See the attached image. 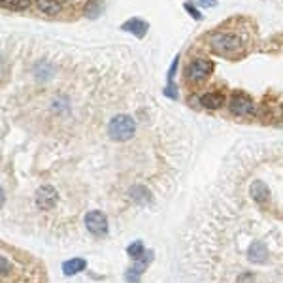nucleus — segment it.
Listing matches in <instances>:
<instances>
[{
	"instance_id": "obj_3",
	"label": "nucleus",
	"mask_w": 283,
	"mask_h": 283,
	"mask_svg": "<svg viewBox=\"0 0 283 283\" xmlns=\"http://www.w3.org/2000/svg\"><path fill=\"white\" fill-rule=\"evenodd\" d=\"M214 72V62L208 59H193L187 68H185V78L193 83H200V81L208 80Z\"/></svg>"
},
{
	"instance_id": "obj_9",
	"label": "nucleus",
	"mask_w": 283,
	"mask_h": 283,
	"mask_svg": "<svg viewBox=\"0 0 283 283\" xmlns=\"http://www.w3.org/2000/svg\"><path fill=\"white\" fill-rule=\"evenodd\" d=\"M125 32H130V34H134V36L138 38H144L146 36V32H148L149 25L144 21V19H138V17H132L129 19L127 23H123V27H121Z\"/></svg>"
},
{
	"instance_id": "obj_18",
	"label": "nucleus",
	"mask_w": 283,
	"mask_h": 283,
	"mask_svg": "<svg viewBox=\"0 0 283 283\" xmlns=\"http://www.w3.org/2000/svg\"><path fill=\"white\" fill-rule=\"evenodd\" d=\"M200 4H202V6H216L217 2L216 0H200Z\"/></svg>"
},
{
	"instance_id": "obj_6",
	"label": "nucleus",
	"mask_w": 283,
	"mask_h": 283,
	"mask_svg": "<svg viewBox=\"0 0 283 283\" xmlns=\"http://www.w3.org/2000/svg\"><path fill=\"white\" fill-rule=\"evenodd\" d=\"M59 200V193L51 185H43L36 191V204L40 209H51Z\"/></svg>"
},
{
	"instance_id": "obj_14",
	"label": "nucleus",
	"mask_w": 283,
	"mask_h": 283,
	"mask_svg": "<svg viewBox=\"0 0 283 283\" xmlns=\"http://www.w3.org/2000/svg\"><path fill=\"white\" fill-rule=\"evenodd\" d=\"M129 195L134 198L136 202H140V204H146V202H149V200H151V195H149V191L146 189V187H142V185H138V187H132Z\"/></svg>"
},
{
	"instance_id": "obj_2",
	"label": "nucleus",
	"mask_w": 283,
	"mask_h": 283,
	"mask_svg": "<svg viewBox=\"0 0 283 283\" xmlns=\"http://www.w3.org/2000/svg\"><path fill=\"white\" fill-rule=\"evenodd\" d=\"M209 43H211V50L219 53V55H230V53H236L244 48V42L238 34L234 32H216L214 36L209 38Z\"/></svg>"
},
{
	"instance_id": "obj_8",
	"label": "nucleus",
	"mask_w": 283,
	"mask_h": 283,
	"mask_svg": "<svg viewBox=\"0 0 283 283\" xmlns=\"http://www.w3.org/2000/svg\"><path fill=\"white\" fill-rule=\"evenodd\" d=\"M247 258L251 263H257V265H263L268 261V247L263 244V242H253L249 249H247Z\"/></svg>"
},
{
	"instance_id": "obj_20",
	"label": "nucleus",
	"mask_w": 283,
	"mask_h": 283,
	"mask_svg": "<svg viewBox=\"0 0 283 283\" xmlns=\"http://www.w3.org/2000/svg\"><path fill=\"white\" fill-rule=\"evenodd\" d=\"M281 111H283V104H281Z\"/></svg>"
},
{
	"instance_id": "obj_5",
	"label": "nucleus",
	"mask_w": 283,
	"mask_h": 283,
	"mask_svg": "<svg viewBox=\"0 0 283 283\" xmlns=\"http://www.w3.org/2000/svg\"><path fill=\"white\" fill-rule=\"evenodd\" d=\"M228 110L232 111L234 115H249L255 110V104H253V100L247 95L236 92V95H232L230 102H228Z\"/></svg>"
},
{
	"instance_id": "obj_17",
	"label": "nucleus",
	"mask_w": 283,
	"mask_h": 283,
	"mask_svg": "<svg viewBox=\"0 0 283 283\" xmlns=\"http://www.w3.org/2000/svg\"><path fill=\"white\" fill-rule=\"evenodd\" d=\"M8 272H10V258L6 255H2V277H6Z\"/></svg>"
},
{
	"instance_id": "obj_11",
	"label": "nucleus",
	"mask_w": 283,
	"mask_h": 283,
	"mask_svg": "<svg viewBox=\"0 0 283 283\" xmlns=\"http://www.w3.org/2000/svg\"><path fill=\"white\" fill-rule=\"evenodd\" d=\"M85 258H70L66 263H62V272H64V276H76V274L85 270Z\"/></svg>"
},
{
	"instance_id": "obj_7",
	"label": "nucleus",
	"mask_w": 283,
	"mask_h": 283,
	"mask_svg": "<svg viewBox=\"0 0 283 283\" xmlns=\"http://www.w3.org/2000/svg\"><path fill=\"white\" fill-rule=\"evenodd\" d=\"M200 104H202V108H206V110H219V108H223V104H225V95L219 91L204 92L202 97H200Z\"/></svg>"
},
{
	"instance_id": "obj_10",
	"label": "nucleus",
	"mask_w": 283,
	"mask_h": 283,
	"mask_svg": "<svg viewBox=\"0 0 283 283\" xmlns=\"http://www.w3.org/2000/svg\"><path fill=\"white\" fill-rule=\"evenodd\" d=\"M249 195H251L253 200L258 204H266L270 200V189H268L266 183H263V181H253L251 187H249Z\"/></svg>"
},
{
	"instance_id": "obj_1",
	"label": "nucleus",
	"mask_w": 283,
	"mask_h": 283,
	"mask_svg": "<svg viewBox=\"0 0 283 283\" xmlns=\"http://www.w3.org/2000/svg\"><path fill=\"white\" fill-rule=\"evenodd\" d=\"M136 132V123L134 119L130 115H125V113H119L111 119L108 123V134H110L111 140L115 142H127L130 140Z\"/></svg>"
},
{
	"instance_id": "obj_16",
	"label": "nucleus",
	"mask_w": 283,
	"mask_h": 283,
	"mask_svg": "<svg viewBox=\"0 0 283 283\" xmlns=\"http://www.w3.org/2000/svg\"><path fill=\"white\" fill-rule=\"evenodd\" d=\"M185 10L191 13V17H195L197 21H200V19H202V13L198 12V10H197L195 6H191V4H185Z\"/></svg>"
},
{
	"instance_id": "obj_13",
	"label": "nucleus",
	"mask_w": 283,
	"mask_h": 283,
	"mask_svg": "<svg viewBox=\"0 0 283 283\" xmlns=\"http://www.w3.org/2000/svg\"><path fill=\"white\" fill-rule=\"evenodd\" d=\"M127 253H129V257L134 261V263H138V261H142V258H146V255H148V251H146V247H144V242H132L129 247H127Z\"/></svg>"
},
{
	"instance_id": "obj_19",
	"label": "nucleus",
	"mask_w": 283,
	"mask_h": 283,
	"mask_svg": "<svg viewBox=\"0 0 283 283\" xmlns=\"http://www.w3.org/2000/svg\"><path fill=\"white\" fill-rule=\"evenodd\" d=\"M61 2H74V0H61Z\"/></svg>"
},
{
	"instance_id": "obj_15",
	"label": "nucleus",
	"mask_w": 283,
	"mask_h": 283,
	"mask_svg": "<svg viewBox=\"0 0 283 283\" xmlns=\"http://www.w3.org/2000/svg\"><path fill=\"white\" fill-rule=\"evenodd\" d=\"M4 8H10L13 12H23L31 6V0H2Z\"/></svg>"
},
{
	"instance_id": "obj_4",
	"label": "nucleus",
	"mask_w": 283,
	"mask_h": 283,
	"mask_svg": "<svg viewBox=\"0 0 283 283\" xmlns=\"http://www.w3.org/2000/svg\"><path fill=\"white\" fill-rule=\"evenodd\" d=\"M85 227L95 236H104L108 232V217L99 209H92L85 216Z\"/></svg>"
},
{
	"instance_id": "obj_12",
	"label": "nucleus",
	"mask_w": 283,
	"mask_h": 283,
	"mask_svg": "<svg viewBox=\"0 0 283 283\" xmlns=\"http://www.w3.org/2000/svg\"><path fill=\"white\" fill-rule=\"evenodd\" d=\"M38 10L45 15H59L61 13V0H34Z\"/></svg>"
}]
</instances>
